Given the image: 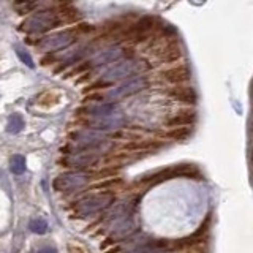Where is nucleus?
Here are the masks:
<instances>
[{
	"label": "nucleus",
	"instance_id": "obj_1",
	"mask_svg": "<svg viewBox=\"0 0 253 253\" xmlns=\"http://www.w3.org/2000/svg\"><path fill=\"white\" fill-rule=\"evenodd\" d=\"M144 68H149V63L146 60H139V59H128V60H122L121 63H116L114 67L108 68L105 73L100 78V84L98 85H106L109 83H116L125 79L131 75H136Z\"/></svg>",
	"mask_w": 253,
	"mask_h": 253
},
{
	"label": "nucleus",
	"instance_id": "obj_2",
	"mask_svg": "<svg viewBox=\"0 0 253 253\" xmlns=\"http://www.w3.org/2000/svg\"><path fill=\"white\" fill-rule=\"evenodd\" d=\"M114 203V196L108 192H98L83 196L81 200H78L75 204V211L79 215H95L103 211H106L111 204Z\"/></svg>",
	"mask_w": 253,
	"mask_h": 253
},
{
	"label": "nucleus",
	"instance_id": "obj_3",
	"mask_svg": "<svg viewBox=\"0 0 253 253\" xmlns=\"http://www.w3.org/2000/svg\"><path fill=\"white\" fill-rule=\"evenodd\" d=\"M57 22H59V18L55 16L52 10H43V11H38L35 14L29 16V18L22 22L19 30L30 32V34H42V32H46L55 27Z\"/></svg>",
	"mask_w": 253,
	"mask_h": 253
},
{
	"label": "nucleus",
	"instance_id": "obj_4",
	"mask_svg": "<svg viewBox=\"0 0 253 253\" xmlns=\"http://www.w3.org/2000/svg\"><path fill=\"white\" fill-rule=\"evenodd\" d=\"M149 87V79L146 76H133L130 79H126L122 84H119L114 89H111L106 95L108 100H121L131 97V95L138 93L141 90H144Z\"/></svg>",
	"mask_w": 253,
	"mask_h": 253
},
{
	"label": "nucleus",
	"instance_id": "obj_5",
	"mask_svg": "<svg viewBox=\"0 0 253 253\" xmlns=\"http://www.w3.org/2000/svg\"><path fill=\"white\" fill-rule=\"evenodd\" d=\"M89 180H90L89 174L68 171V172H63V174H60V176L55 177L52 185L55 190H59V192L70 193V192H75V190L85 187L87 184H89Z\"/></svg>",
	"mask_w": 253,
	"mask_h": 253
},
{
	"label": "nucleus",
	"instance_id": "obj_6",
	"mask_svg": "<svg viewBox=\"0 0 253 253\" xmlns=\"http://www.w3.org/2000/svg\"><path fill=\"white\" fill-rule=\"evenodd\" d=\"M125 124V117L119 114L117 111L108 116H100V117H92L87 121V125L95 131H106V130H116L121 128Z\"/></svg>",
	"mask_w": 253,
	"mask_h": 253
},
{
	"label": "nucleus",
	"instance_id": "obj_7",
	"mask_svg": "<svg viewBox=\"0 0 253 253\" xmlns=\"http://www.w3.org/2000/svg\"><path fill=\"white\" fill-rule=\"evenodd\" d=\"M131 211H133V203L130 200H124L116 204H111L108 208V213L101 220V223L114 225L117 221H121L122 218L131 215Z\"/></svg>",
	"mask_w": 253,
	"mask_h": 253
},
{
	"label": "nucleus",
	"instance_id": "obj_8",
	"mask_svg": "<svg viewBox=\"0 0 253 253\" xmlns=\"http://www.w3.org/2000/svg\"><path fill=\"white\" fill-rule=\"evenodd\" d=\"M73 40H75L73 32H59V34L49 35L44 40H42L40 47H43V49H47V51L62 49V47H65V46L73 43Z\"/></svg>",
	"mask_w": 253,
	"mask_h": 253
},
{
	"label": "nucleus",
	"instance_id": "obj_9",
	"mask_svg": "<svg viewBox=\"0 0 253 253\" xmlns=\"http://www.w3.org/2000/svg\"><path fill=\"white\" fill-rule=\"evenodd\" d=\"M126 52L125 47L121 46H114V47H109V49L103 51L100 54H97L92 60L87 62V67H101V65H108L111 62H116L122 57V55Z\"/></svg>",
	"mask_w": 253,
	"mask_h": 253
},
{
	"label": "nucleus",
	"instance_id": "obj_10",
	"mask_svg": "<svg viewBox=\"0 0 253 253\" xmlns=\"http://www.w3.org/2000/svg\"><path fill=\"white\" fill-rule=\"evenodd\" d=\"M138 223H136V218L133 215H128L122 218L121 221H117L113 226V231H111V241H117V239H124V237L130 236L134 233V229H136Z\"/></svg>",
	"mask_w": 253,
	"mask_h": 253
},
{
	"label": "nucleus",
	"instance_id": "obj_11",
	"mask_svg": "<svg viewBox=\"0 0 253 253\" xmlns=\"http://www.w3.org/2000/svg\"><path fill=\"white\" fill-rule=\"evenodd\" d=\"M168 95L172 100L185 103V105H192V106L196 105V101H198V93H196V90L193 89V87H190V85L179 84L176 87H172V89H169Z\"/></svg>",
	"mask_w": 253,
	"mask_h": 253
},
{
	"label": "nucleus",
	"instance_id": "obj_12",
	"mask_svg": "<svg viewBox=\"0 0 253 253\" xmlns=\"http://www.w3.org/2000/svg\"><path fill=\"white\" fill-rule=\"evenodd\" d=\"M162 76H163V79L166 83L179 85V84H184V83L190 81V78H192V71H190L188 67H184V65L171 67L168 70H165L162 73Z\"/></svg>",
	"mask_w": 253,
	"mask_h": 253
},
{
	"label": "nucleus",
	"instance_id": "obj_13",
	"mask_svg": "<svg viewBox=\"0 0 253 253\" xmlns=\"http://www.w3.org/2000/svg\"><path fill=\"white\" fill-rule=\"evenodd\" d=\"M196 117H198V114L195 109H190V108L180 109L172 117H169L166 124L169 126H187V125H192L193 122H196Z\"/></svg>",
	"mask_w": 253,
	"mask_h": 253
},
{
	"label": "nucleus",
	"instance_id": "obj_14",
	"mask_svg": "<svg viewBox=\"0 0 253 253\" xmlns=\"http://www.w3.org/2000/svg\"><path fill=\"white\" fill-rule=\"evenodd\" d=\"M71 138H73L79 146H84V147H93V146H100L103 142V136L95 131H83V133H75L71 134Z\"/></svg>",
	"mask_w": 253,
	"mask_h": 253
},
{
	"label": "nucleus",
	"instance_id": "obj_15",
	"mask_svg": "<svg viewBox=\"0 0 253 253\" xmlns=\"http://www.w3.org/2000/svg\"><path fill=\"white\" fill-rule=\"evenodd\" d=\"M117 108L113 103H95V105H89L87 108H84V113L89 114L92 117H100V116H108L116 113Z\"/></svg>",
	"mask_w": 253,
	"mask_h": 253
},
{
	"label": "nucleus",
	"instance_id": "obj_16",
	"mask_svg": "<svg viewBox=\"0 0 253 253\" xmlns=\"http://www.w3.org/2000/svg\"><path fill=\"white\" fill-rule=\"evenodd\" d=\"M68 160H70L68 163L71 166H75V168H87V166H90L97 162L98 157L93 154H78V155L70 157Z\"/></svg>",
	"mask_w": 253,
	"mask_h": 253
},
{
	"label": "nucleus",
	"instance_id": "obj_17",
	"mask_svg": "<svg viewBox=\"0 0 253 253\" xmlns=\"http://www.w3.org/2000/svg\"><path fill=\"white\" fill-rule=\"evenodd\" d=\"M165 241H149L144 244L136 245L133 250H130L128 253H158L163 247H165Z\"/></svg>",
	"mask_w": 253,
	"mask_h": 253
},
{
	"label": "nucleus",
	"instance_id": "obj_18",
	"mask_svg": "<svg viewBox=\"0 0 253 253\" xmlns=\"http://www.w3.org/2000/svg\"><path fill=\"white\" fill-rule=\"evenodd\" d=\"M24 126H26V121H24V117L18 113L11 114L8 117V124H6V131L10 134H16L19 133L21 130H24Z\"/></svg>",
	"mask_w": 253,
	"mask_h": 253
},
{
	"label": "nucleus",
	"instance_id": "obj_19",
	"mask_svg": "<svg viewBox=\"0 0 253 253\" xmlns=\"http://www.w3.org/2000/svg\"><path fill=\"white\" fill-rule=\"evenodd\" d=\"M154 24H155V18L152 16H144V18H141L136 24L133 26V32L134 34H147L150 29H154Z\"/></svg>",
	"mask_w": 253,
	"mask_h": 253
},
{
	"label": "nucleus",
	"instance_id": "obj_20",
	"mask_svg": "<svg viewBox=\"0 0 253 253\" xmlns=\"http://www.w3.org/2000/svg\"><path fill=\"white\" fill-rule=\"evenodd\" d=\"M10 171L13 174H22L26 171V157L16 154L10 158Z\"/></svg>",
	"mask_w": 253,
	"mask_h": 253
},
{
	"label": "nucleus",
	"instance_id": "obj_21",
	"mask_svg": "<svg viewBox=\"0 0 253 253\" xmlns=\"http://www.w3.org/2000/svg\"><path fill=\"white\" fill-rule=\"evenodd\" d=\"M29 228L37 234H44L47 231V221L44 218H32Z\"/></svg>",
	"mask_w": 253,
	"mask_h": 253
},
{
	"label": "nucleus",
	"instance_id": "obj_22",
	"mask_svg": "<svg viewBox=\"0 0 253 253\" xmlns=\"http://www.w3.org/2000/svg\"><path fill=\"white\" fill-rule=\"evenodd\" d=\"M182 57V51L179 49V47L174 44V46H169L168 49H166L163 52V60L166 62H172V60H177Z\"/></svg>",
	"mask_w": 253,
	"mask_h": 253
},
{
	"label": "nucleus",
	"instance_id": "obj_23",
	"mask_svg": "<svg viewBox=\"0 0 253 253\" xmlns=\"http://www.w3.org/2000/svg\"><path fill=\"white\" fill-rule=\"evenodd\" d=\"M190 128H187V126H177V128H174L172 131L168 133V136L172 138V139H185L190 136Z\"/></svg>",
	"mask_w": 253,
	"mask_h": 253
},
{
	"label": "nucleus",
	"instance_id": "obj_24",
	"mask_svg": "<svg viewBox=\"0 0 253 253\" xmlns=\"http://www.w3.org/2000/svg\"><path fill=\"white\" fill-rule=\"evenodd\" d=\"M16 54H18L19 60H21L22 63H26V65H27L30 70H34V68H35V63H34V60H32L30 54H29L27 51H24V49H19V47H16Z\"/></svg>",
	"mask_w": 253,
	"mask_h": 253
},
{
	"label": "nucleus",
	"instance_id": "obj_25",
	"mask_svg": "<svg viewBox=\"0 0 253 253\" xmlns=\"http://www.w3.org/2000/svg\"><path fill=\"white\" fill-rule=\"evenodd\" d=\"M68 253H89L85 250L84 245L78 244V242H71L68 244Z\"/></svg>",
	"mask_w": 253,
	"mask_h": 253
},
{
	"label": "nucleus",
	"instance_id": "obj_26",
	"mask_svg": "<svg viewBox=\"0 0 253 253\" xmlns=\"http://www.w3.org/2000/svg\"><path fill=\"white\" fill-rule=\"evenodd\" d=\"M37 253H59L55 249H52V247H43V249H40Z\"/></svg>",
	"mask_w": 253,
	"mask_h": 253
},
{
	"label": "nucleus",
	"instance_id": "obj_27",
	"mask_svg": "<svg viewBox=\"0 0 253 253\" xmlns=\"http://www.w3.org/2000/svg\"><path fill=\"white\" fill-rule=\"evenodd\" d=\"M185 253H201V252H200V250H195V249L192 247V249H187Z\"/></svg>",
	"mask_w": 253,
	"mask_h": 253
},
{
	"label": "nucleus",
	"instance_id": "obj_28",
	"mask_svg": "<svg viewBox=\"0 0 253 253\" xmlns=\"http://www.w3.org/2000/svg\"><path fill=\"white\" fill-rule=\"evenodd\" d=\"M250 160H252V165H253V147H252V152H250Z\"/></svg>",
	"mask_w": 253,
	"mask_h": 253
},
{
	"label": "nucleus",
	"instance_id": "obj_29",
	"mask_svg": "<svg viewBox=\"0 0 253 253\" xmlns=\"http://www.w3.org/2000/svg\"><path fill=\"white\" fill-rule=\"evenodd\" d=\"M252 136H253V124H252Z\"/></svg>",
	"mask_w": 253,
	"mask_h": 253
},
{
	"label": "nucleus",
	"instance_id": "obj_30",
	"mask_svg": "<svg viewBox=\"0 0 253 253\" xmlns=\"http://www.w3.org/2000/svg\"><path fill=\"white\" fill-rule=\"evenodd\" d=\"M252 95H253V85H252Z\"/></svg>",
	"mask_w": 253,
	"mask_h": 253
}]
</instances>
